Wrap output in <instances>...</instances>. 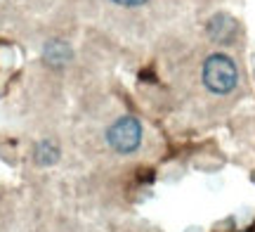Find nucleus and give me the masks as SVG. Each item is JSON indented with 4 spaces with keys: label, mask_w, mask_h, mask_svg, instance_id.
Listing matches in <instances>:
<instances>
[{
    "label": "nucleus",
    "mask_w": 255,
    "mask_h": 232,
    "mask_svg": "<svg viewBox=\"0 0 255 232\" xmlns=\"http://www.w3.org/2000/svg\"><path fill=\"white\" fill-rule=\"evenodd\" d=\"M38 161H40V164H52V161H55L57 159V149L52 147V145H40V147H38Z\"/></svg>",
    "instance_id": "3"
},
{
    "label": "nucleus",
    "mask_w": 255,
    "mask_h": 232,
    "mask_svg": "<svg viewBox=\"0 0 255 232\" xmlns=\"http://www.w3.org/2000/svg\"><path fill=\"white\" fill-rule=\"evenodd\" d=\"M107 138H109V145L116 149V152L128 154V152H132V149L139 147L142 128H139V123H137L132 116H123V119H119L109 128Z\"/></svg>",
    "instance_id": "2"
},
{
    "label": "nucleus",
    "mask_w": 255,
    "mask_h": 232,
    "mask_svg": "<svg viewBox=\"0 0 255 232\" xmlns=\"http://www.w3.org/2000/svg\"><path fill=\"white\" fill-rule=\"evenodd\" d=\"M119 5H142V2H146V0H116Z\"/></svg>",
    "instance_id": "4"
},
{
    "label": "nucleus",
    "mask_w": 255,
    "mask_h": 232,
    "mask_svg": "<svg viewBox=\"0 0 255 232\" xmlns=\"http://www.w3.org/2000/svg\"><path fill=\"white\" fill-rule=\"evenodd\" d=\"M203 81L213 93L225 95L237 85V66L225 55H213L203 64Z\"/></svg>",
    "instance_id": "1"
}]
</instances>
